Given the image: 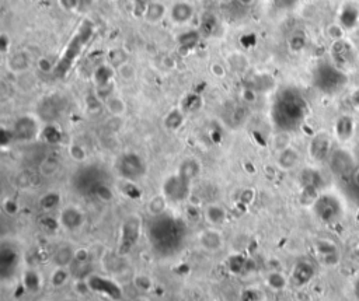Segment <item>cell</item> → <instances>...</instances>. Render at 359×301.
<instances>
[{
    "label": "cell",
    "instance_id": "1",
    "mask_svg": "<svg viewBox=\"0 0 359 301\" xmlns=\"http://www.w3.org/2000/svg\"><path fill=\"white\" fill-rule=\"evenodd\" d=\"M307 112L309 105L305 97L295 88H284L272 104L271 118L281 132H292L305 122Z\"/></svg>",
    "mask_w": 359,
    "mask_h": 301
},
{
    "label": "cell",
    "instance_id": "2",
    "mask_svg": "<svg viewBox=\"0 0 359 301\" xmlns=\"http://www.w3.org/2000/svg\"><path fill=\"white\" fill-rule=\"evenodd\" d=\"M94 35V24L90 20H83L79 28L69 39L65 51L62 52L59 60L53 65V73L55 76H65L70 70V67L75 65L77 58L82 55L86 45L89 44L90 39Z\"/></svg>",
    "mask_w": 359,
    "mask_h": 301
},
{
    "label": "cell",
    "instance_id": "3",
    "mask_svg": "<svg viewBox=\"0 0 359 301\" xmlns=\"http://www.w3.org/2000/svg\"><path fill=\"white\" fill-rule=\"evenodd\" d=\"M181 231L177 221L167 214L156 217V223L150 227V240L156 250L173 251L181 241Z\"/></svg>",
    "mask_w": 359,
    "mask_h": 301
},
{
    "label": "cell",
    "instance_id": "4",
    "mask_svg": "<svg viewBox=\"0 0 359 301\" xmlns=\"http://www.w3.org/2000/svg\"><path fill=\"white\" fill-rule=\"evenodd\" d=\"M314 86L324 94H336L347 84V76L341 67L331 63H320L313 76Z\"/></svg>",
    "mask_w": 359,
    "mask_h": 301
},
{
    "label": "cell",
    "instance_id": "5",
    "mask_svg": "<svg viewBox=\"0 0 359 301\" xmlns=\"http://www.w3.org/2000/svg\"><path fill=\"white\" fill-rule=\"evenodd\" d=\"M314 216L324 224H336L344 216V203L334 193H322L312 205Z\"/></svg>",
    "mask_w": 359,
    "mask_h": 301
},
{
    "label": "cell",
    "instance_id": "6",
    "mask_svg": "<svg viewBox=\"0 0 359 301\" xmlns=\"http://www.w3.org/2000/svg\"><path fill=\"white\" fill-rule=\"evenodd\" d=\"M117 171L122 179L136 182L146 175L148 165L141 155L129 151L120 155V158L117 160Z\"/></svg>",
    "mask_w": 359,
    "mask_h": 301
},
{
    "label": "cell",
    "instance_id": "7",
    "mask_svg": "<svg viewBox=\"0 0 359 301\" xmlns=\"http://www.w3.org/2000/svg\"><path fill=\"white\" fill-rule=\"evenodd\" d=\"M143 221L139 214H129L127 216L120 231V252L128 254L138 244L141 235H142Z\"/></svg>",
    "mask_w": 359,
    "mask_h": 301
},
{
    "label": "cell",
    "instance_id": "8",
    "mask_svg": "<svg viewBox=\"0 0 359 301\" xmlns=\"http://www.w3.org/2000/svg\"><path fill=\"white\" fill-rule=\"evenodd\" d=\"M162 192L170 202H184L191 195V181L181 176L179 172L167 176L162 186Z\"/></svg>",
    "mask_w": 359,
    "mask_h": 301
},
{
    "label": "cell",
    "instance_id": "9",
    "mask_svg": "<svg viewBox=\"0 0 359 301\" xmlns=\"http://www.w3.org/2000/svg\"><path fill=\"white\" fill-rule=\"evenodd\" d=\"M14 133L15 142H22V143H30L32 140L41 136L42 128L39 126V122L35 117L32 115H22L14 122L11 128Z\"/></svg>",
    "mask_w": 359,
    "mask_h": 301
},
{
    "label": "cell",
    "instance_id": "10",
    "mask_svg": "<svg viewBox=\"0 0 359 301\" xmlns=\"http://www.w3.org/2000/svg\"><path fill=\"white\" fill-rule=\"evenodd\" d=\"M58 220H59L60 227L66 231H77L83 227L86 217L84 213L80 210V207H77L75 205L65 206L63 209H60L59 216H58Z\"/></svg>",
    "mask_w": 359,
    "mask_h": 301
},
{
    "label": "cell",
    "instance_id": "11",
    "mask_svg": "<svg viewBox=\"0 0 359 301\" xmlns=\"http://www.w3.org/2000/svg\"><path fill=\"white\" fill-rule=\"evenodd\" d=\"M314 251L319 261L324 266H336L340 262V250L336 244L327 238H320L314 243Z\"/></svg>",
    "mask_w": 359,
    "mask_h": 301
},
{
    "label": "cell",
    "instance_id": "12",
    "mask_svg": "<svg viewBox=\"0 0 359 301\" xmlns=\"http://www.w3.org/2000/svg\"><path fill=\"white\" fill-rule=\"evenodd\" d=\"M330 167L334 171V174L340 178H347L352 174L354 169V160L345 150H337L331 151L330 154Z\"/></svg>",
    "mask_w": 359,
    "mask_h": 301
},
{
    "label": "cell",
    "instance_id": "13",
    "mask_svg": "<svg viewBox=\"0 0 359 301\" xmlns=\"http://www.w3.org/2000/svg\"><path fill=\"white\" fill-rule=\"evenodd\" d=\"M309 153L314 161H324L331 154V139L326 132L317 133L309 145Z\"/></svg>",
    "mask_w": 359,
    "mask_h": 301
},
{
    "label": "cell",
    "instance_id": "14",
    "mask_svg": "<svg viewBox=\"0 0 359 301\" xmlns=\"http://www.w3.org/2000/svg\"><path fill=\"white\" fill-rule=\"evenodd\" d=\"M198 244L203 251L215 254L217 251L222 250V247H223V235L220 231H217L216 228H208V230H203L199 233Z\"/></svg>",
    "mask_w": 359,
    "mask_h": 301
},
{
    "label": "cell",
    "instance_id": "15",
    "mask_svg": "<svg viewBox=\"0 0 359 301\" xmlns=\"http://www.w3.org/2000/svg\"><path fill=\"white\" fill-rule=\"evenodd\" d=\"M314 273H316L314 265L310 261L303 259V261H299V262L295 264L293 269H292L291 279L293 282V285L305 286V285H307L310 280L313 279Z\"/></svg>",
    "mask_w": 359,
    "mask_h": 301
},
{
    "label": "cell",
    "instance_id": "16",
    "mask_svg": "<svg viewBox=\"0 0 359 301\" xmlns=\"http://www.w3.org/2000/svg\"><path fill=\"white\" fill-rule=\"evenodd\" d=\"M299 153L296 149L288 146L284 150L278 151L277 155V165L282 171H291L298 164H299Z\"/></svg>",
    "mask_w": 359,
    "mask_h": 301
},
{
    "label": "cell",
    "instance_id": "17",
    "mask_svg": "<svg viewBox=\"0 0 359 301\" xmlns=\"http://www.w3.org/2000/svg\"><path fill=\"white\" fill-rule=\"evenodd\" d=\"M333 58L334 62L338 67H343L348 63L352 62V49L351 45L345 42L343 39L337 41L336 44L333 45Z\"/></svg>",
    "mask_w": 359,
    "mask_h": 301
},
{
    "label": "cell",
    "instance_id": "18",
    "mask_svg": "<svg viewBox=\"0 0 359 301\" xmlns=\"http://www.w3.org/2000/svg\"><path fill=\"white\" fill-rule=\"evenodd\" d=\"M201 171H202L201 162L198 161L196 158H194V157L184 158L182 161L180 162L179 169H177V172H179L180 175L184 176L185 179L191 181V182L199 176Z\"/></svg>",
    "mask_w": 359,
    "mask_h": 301
},
{
    "label": "cell",
    "instance_id": "19",
    "mask_svg": "<svg viewBox=\"0 0 359 301\" xmlns=\"http://www.w3.org/2000/svg\"><path fill=\"white\" fill-rule=\"evenodd\" d=\"M203 216H205V220L209 223L210 226L213 227H219L222 226L226 219H227V212L222 205H217V203H210L205 207L203 210Z\"/></svg>",
    "mask_w": 359,
    "mask_h": 301
},
{
    "label": "cell",
    "instance_id": "20",
    "mask_svg": "<svg viewBox=\"0 0 359 301\" xmlns=\"http://www.w3.org/2000/svg\"><path fill=\"white\" fill-rule=\"evenodd\" d=\"M172 20L177 24H185L194 17V7L188 1H177L172 7Z\"/></svg>",
    "mask_w": 359,
    "mask_h": 301
},
{
    "label": "cell",
    "instance_id": "21",
    "mask_svg": "<svg viewBox=\"0 0 359 301\" xmlns=\"http://www.w3.org/2000/svg\"><path fill=\"white\" fill-rule=\"evenodd\" d=\"M169 203L170 200L166 198L165 193H157V195H153L152 198L149 199L148 202V213L152 216V217H160V216H165L167 213V207H169Z\"/></svg>",
    "mask_w": 359,
    "mask_h": 301
},
{
    "label": "cell",
    "instance_id": "22",
    "mask_svg": "<svg viewBox=\"0 0 359 301\" xmlns=\"http://www.w3.org/2000/svg\"><path fill=\"white\" fill-rule=\"evenodd\" d=\"M354 131H355V122L351 117L343 115L338 118L336 124V135L338 139L343 142L350 140L354 136Z\"/></svg>",
    "mask_w": 359,
    "mask_h": 301
},
{
    "label": "cell",
    "instance_id": "23",
    "mask_svg": "<svg viewBox=\"0 0 359 301\" xmlns=\"http://www.w3.org/2000/svg\"><path fill=\"white\" fill-rule=\"evenodd\" d=\"M52 261L55 266L67 268L75 262V250L70 245H60L53 252Z\"/></svg>",
    "mask_w": 359,
    "mask_h": 301
},
{
    "label": "cell",
    "instance_id": "24",
    "mask_svg": "<svg viewBox=\"0 0 359 301\" xmlns=\"http://www.w3.org/2000/svg\"><path fill=\"white\" fill-rule=\"evenodd\" d=\"M300 184H302V188L319 191V188L323 184V178L320 172L314 168H305L300 174Z\"/></svg>",
    "mask_w": 359,
    "mask_h": 301
},
{
    "label": "cell",
    "instance_id": "25",
    "mask_svg": "<svg viewBox=\"0 0 359 301\" xmlns=\"http://www.w3.org/2000/svg\"><path fill=\"white\" fill-rule=\"evenodd\" d=\"M60 203H62V195L58 191H46L41 195V198L38 200V205L44 212H52L59 207Z\"/></svg>",
    "mask_w": 359,
    "mask_h": 301
},
{
    "label": "cell",
    "instance_id": "26",
    "mask_svg": "<svg viewBox=\"0 0 359 301\" xmlns=\"http://www.w3.org/2000/svg\"><path fill=\"white\" fill-rule=\"evenodd\" d=\"M31 65L30 56L24 52H17L8 58V69L14 73H21L25 72Z\"/></svg>",
    "mask_w": 359,
    "mask_h": 301
},
{
    "label": "cell",
    "instance_id": "27",
    "mask_svg": "<svg viewBox=\"0 0 359 301\" xmlns=\"http://www.w3.org/2000/svg\"><path fill=\"white\" fill-rule=\"evenodd\" d=\"M166 14V7L163 3L160 1H150L148 4V7L145 10L143 13V17L145 20L150 24H155V22H159Z\"/></svg>",
    "mask_w": 359,
    "mask_h": 301
},
{
    "label": "cell",
    "instance_id": "28",
    "mask_svg": "<svg viewBox=\"0 0 359 301\" xmlns=\"http://www.w3.org/2000/svg\"><path fill=\"white\" fill-rule=\"evenodd\" d=\"M163 124H165L166 129L170 131V132L179 131L180 128L182 126V124H184V114H182V111L180 110V108H174V110H172L165 117Z\"/></svg>",
    "mask_w": 359,
    "mask_h": 301
},
{
    "label": "cell",
    "instance_id": "29",
    "mask_svg": "<svg viewBox=\"0 0 359 301\" xmlns=\"http://www.w3.org/2000/svg\"><path fill=\"white\" fill-rule=\"evenodd\" d=\"M17 259H18V252L15 251V248L3 244L1 248H0V265H1V271H4L10 265L14 266V265L17 264Z\"/></svg>",
    "mask_w": 359,
    "mask_h": 301
},
{
    "label": "cell",
    "instance_id": "30",
    "mask_svg": "<svg viewBox=\"0 0 359 301\" xmlns=\"http://www.w3.org/2000/svg\"><path fill=\"white\" fill-rule=\"evenodd\" d=\"M107 111L111 114L112 117H122L127 112V104L118 96H111L104 103Z\"/></svg>",
    "mask_w": 359,
    "mask_h": 301
},
{
    "label": "cell",
    "instance_id": "31",
    "mask_svg": "<svg viewBox=\"0 0 359 301\" xmlns=\"http://www.w3.org/2000/svg\"><path fill=\"white\" fill-rule=\"evenodd\" d=\"M201 39V35L199 32L196 31H185L182 34H180V37L177 38V42H179V46L181 49H194L195 46L198 45Z\"/></svg>",
    "mask_w": 359,
    "mask_h": 301
},
{
    "label": "cell",
    "instance_id": "32",
    "mask_svg": "<svg viewBox=\"0 0 359 301\" xmlns=\"http://www.w3.org/2000/svg\"><path fill=\"white\" fill-rule=\"evenodd\" d=\"M22 285L27 290L30 292H37L38 289L42 285V278L41 275L34 271V269H28L22 273Z\"/></svg>",
    "mask_w": 359,
    "mask_h": 301
},
{
    "label": "cell",
    "instance_id": "33",
    "mask_svg": "<svg viewBox=\"0 0 359 301\" xmlns=\"http://www.w3.org/2000/svg\"><path fill=\"white\" fill-rule=\"evenodd\" d=\"M70 271L67 268H60V266H55V269L51 273L49 276V282L53 287L59 289V287H63L66 285L69 279H70Z\"/></svg>",
    "mask_w": 359,
    "mask_h": 301
},
{
    "label": "cell",
    "instance_id": "34",
    "mask_svg": "<svg viewBox=\"0 0 359 301\" xmlns=\"http://www.w3.org/2000/svg\"><path fill=\"white\" fill-rule=\"evenodd\" d=\"M39 138H42L49 145H56L62 140V131L55 124H48L42 128Z\"/></svg>",
    "mask_w": 359,
    "mask_h": 301
},
{
    "label": "cell",
    "instance_id": "35",
    "mask_svg": "<svg viewBox=\"0 0 359 301\" xmlns=\"http://www.w3.org/2000/svg\"><path fill=\"white\" fill-rule=\"evenodd\" d=\"M265 282L269 286V289L279 292V290H284L286 285H288V279L285 278L284 273H281L279 271H272L267 275Z\"/></svg>",
    "mask_w": 359,
    "mask_h": 301
},
{
    "label": "cell",
    "instance_id": "36",
    "mask_svg": "<svg viewBox=\"0 0 359 301\" xmlns=\"http://www.w3.org/2000/svg\"><path fill=\"white\" fill-rule=\"evenodd\" d=\"M112 69L111 66H98L94 72V80H96V86L101 87V86H108L112 84Z\"/></svg>",
    "mask_w": 359,
    "mask_h": 301
},
{
    "label": "cell",
    "instance_id": "37",
    "mask_svg": "<svg viewBox=\"0 0 359 301\" xmlns=\"http://www.w3.org/2000/svg\"><path fill=\"white\" fill-rule=\"evenodd\" d=\"M59 169V161L55 160L52 157L45 158L44 161L39 164V174L45 178H51L53 176Z\"/></svg>",
    "mask_w": 359,
    "mask_h": 301
},
{
    "label": "cell",
    "instance_id": "38",
    "mask_svg": "<svg viewBox=\"0 0 359 301\" xmlns=\"http://www.w3.org/2000/svg\"><path fill=\"white\" fill-rule=\"evenodd\" d=\"M358 17L359 13L357 8L354 7V6H345L343 13H341V22H343L344 27L351 28L358 22Z\"/></svg>",
    "mask_w": 359,
    "mask_h": 301
},
{
    "label": "cell",
    "instance_id": "39",
    "mask_svg": "<svg viewBox=\"0 0 359 301\" xmlns=\"http://www.w3.org/2000/svg\"><path fill=\"white\" fill-rule=\"evenodd\" d=\"M1 210L3 213L7 214L8 217H14L20 213V205L13 198H4L1 200Z\"/></svg>",
    "mask_w": 359,
    "mask_h": 301
},
{
    "label": "cell",
    "instance_id": "40",
    "mask_svg": "<svg viewBox=\"0 0 359 301\" xmlns=\"http://www.w3.org/2000/svg\"><path fill=\"white\" fill-rule=\"evenodd\" d=\"M122 193L128 196L129 199H139L142 195V191L139 188H136V185L132 181H125L122 182V188H121Z\"/></svg>",
    "mask_w": 359,
    "mask_h": 301
},
{
    "label": "cell",
    "instance_id": "41",
    "mask_svg": "<svg viewBox=\"0 0 359 301\" xmlns=\"http://www.w3.org/2000/svg\"><path fill=\"white\" fill-rule=\"evenodd\" d=\"M69 155L72 157V160H75L77 162H84L87 158V151L84 150V147L73 143L69 146Z\"/></svg>",
    "mask_w": 359,
    "mask_h": 301
},
{
    "label": "cell",
    "instance_id": "42",
    "mask_svg": "<svg viewBox=\"0 0 359 301\" xmlns=\"http://www.w3.org/2000/svg\"><path fill=\"white\" fill-rule=\"evenodd\" d=\"M117 70H118V74H120L121 79L125 81L134 80L135 76H136V70H135V67L132 66L131 63H128V62H125L124 65H121L120 67H117Z\"/></svg>",
    "mask_w": 359,
    "mask_h": 301
},
{
    "label": "cell",
    "instance_id": "43",
    "mask_svg": "<svg viewBox=\"0 0 359 301\" xmlns=\"http://www.w3.org/2000/svg\"><path fill=\"white\" fill-rule=\"evenodd\" d=\"M93 193L97 196L100 200H104V202H110L112 200V191L110 189V186L105 184H98L94 189Z\"/></svg>",
    "mask_w": 359,
    "mask_h": 301
},
{
    "label": "cell",
    "instance_id": "44",
    "mask_svg": "<svg viewBox=\"0 0 359 301\" xmlns=\"http://www.w3.org/2000/svg\"><path fill=\"white\" fill-rule=\"evenodd\" d=\"M202 105V100L199 98V96L196 94H191L188 96L185 100H184V107H185V111H191V112H195L201 108Z\"/></svg>",
    "mask_w": 359,
    "mask_h": 301
},
{
    "label": "cell",
    "instance_id": "45",
    "mask_svg": "<svg viewBox=\"0 0 359 301\" xmlns=\"http://www.w3.org/2000/svg\"><path fill=\"white\" fill-rule=\"evenodd\" d=\"M103 103H104V101H101L96 93L87 97V110H89L90 114H96L98 111H101V108H103Z\"/></svg>",
    "mask_w": 359,
    "mask_h": 301
},
{
    "label": "cell",
    "instance_id": "46",
    "mask_svg": "<svg viewBox=\"0 0 359 301\" xmlns=\"http://www.w3.org/2000/svg\"><path fill=\"white\" fill-rule=\"evenodd\" d=\"M247 265V258L241 257V255H233L229 259V266L232 268L234 272H240L241 269H244Z\"/></svg>",
    "mask_w": 359,
    "mask_h": 301
},
{
    "label": "cell",
    "instance_id": "47",
    "mask_svg": "<svg viewBox=\"0 0 359 301\" xmlns=\"http://www.w3.org/2000/svg\"><path fill=\"white\" fill-rule=\"evenodd\" d=\"M90 259V251L84 247H80V248H76L75 250V262H77L79 265L83 264H89Z\"/></svg>",
    "mask_w": 359,
    "mask_h": 301
},
{
    "label": "cell",
    "instance_id": "48",
    "mask_svg": "<svg viewBox=\"0 0 359 301\" xmlns=\"http://www.w3.org/2000/svg\"><path fill=\"white\" fill-rule=\"evenodd\" d=\"M134 283L135 286L138 287L139 290H143V292L149 290L150 287H152V280H150L148 276H145V275H138V276H135Z\"/></svg>",
    "mask_w": 359,
    "mask_h": 301
},
{
    "label": "cell",
    "instance_id": "49",
    "mask_svg": "<svg viewBox=\"0 0 359 301\" xmlns=\"http://www.w3.org/2000/svg\"><path fill=\"white\" fill-rule=\"evenodd\" d=\"M215 24H216V20H215L213 15H203V18H202V31L205 34H210L215 29Z\"/></svg>",
    "mask_w": 359,
    "mask_h": 301
},
{
    "label": "cell",
    "instance_id": "50",
    "mask_svg": "<svg viewBox=\"0 0 359 301\" xmlns=\"http://www.w3.org/2000/svg\"><path fill=\"white\" fill-rule=\"evenodd\" d=\"M13 140H15L13 131H11V129H4V128H3V131H1V147L6 149L7 145L13 143Z\"/></svg>",
    "mask_w": 359,
    "mask_h": 301
},
{
    "label": "cell",
    "instance_id": "51",
    "mask_svg": "<svg viewBox=\"0 0 359 301\" xmlns=\"http://www.w3.org/2000/svg\"><path fill=\"white\" fill-rule=\"evenodd\" d=\"M59 4L65 8L66 11H73L76 8L80 7L79 0H59Z\"/></svg>",
    "mask_w": 359,
    "mask_h": 301
},
{
    "label": "cell",
    "instance_id": "52",
    "mask_svg": "<svg viewBox=\"0 0 359 301\" xmlns=\"http://www.w3.org/2000/svg\"><path fill=\"white\" fill-rule=\"evenodd\" d=\"M241 97L247 103H254L257 98V91H255V88H244L241 93Z\"/></svg>",
    "mask_w": 359,
    "mask_h": 301
},
{
    "label": "cell",
    "instance_id": "53",
    "mask_svg": "<svg viewBox=\"0 0 359 301\" xmlns=\"http://www.w3.org/2000/svg\"><path fill=\"white\" fill-rule=\"evenodd\" d=\"M289 45H291V48L293 51H300V49H303V46H305V39H303V37H300V35H295V37H292Z\"/></svg>",
    "mask_w": 359,
    "mask_h": 301
},
{
    "label": "cell",
    "instance_id": "54",
    "mask_svg": "<svg viewBox=\"0 0 359 301\" xmlns=\"http://www.w3.org/2000/svg\"><path fill=\"white\" fill-rule=\"evenodd\" d=\"M275 6L279 8H289L298 3V0H274Z\"/></svg>",
    "mask_w": 359,
    "mask_h": 301
},
{
    "label": "cell",
    "instance_id": "55",
    "mask_svg": "<svg viewBox=\"0 0 359 301\" xmlns=\"http://www.w3.org/2000/svg\"><path fill=\"white\" fill-rule=\"evenodd\" d=\"M210 72H212V74H215L216 77H223L224 76V69L222 65H219V63H213L212 66H210Z\"/></svg>",
    "mask_w": 359,
    "mask_h": 301
},
{
    "label": "cell",
    "instance_id": "56",
    "mask_svg": "<svg viewBox=\"0 0 359 301\" xmlns=\"http://www.w3.org/2000/svg\"><path fill=\"white\" fill-rule=\"evenodd\" d=\"M0 45H1V52H7L8 45H10V41L6 34H3L1 38H0Z\"/></svg>",
    "mask_w": 359,
    "mask_h": 301
},
{
    "label": "cell",
    "instance_id": "57",
    "mask_svg": "<svg viewBox=\"0 0 359 301\" xmlns=\"http://www.w3.org/2000/svg\"><path fill=\"white\" fill-rule=\"evenodd\" d=\"M351 100H352V104H354L355 107H358L359 108V88H357V90L352 93Z\"/></svg>",
    "mask_w": 359,
    "mask_h": 301
},
{
    "label": "cell",
    "instance_id": "58",
    "mask_svg": "<svg viewBox=\"0 0 359 301\" xmlns=\"http://www.w3.org/2000/svg\"><path fill=\"white\" fill-rule=\"evenodd\" d=\"M354 293H355L357 299L359 300V276L355 279V282H354Z\"/></svg>",
    "mask_w": 359,
    "mask_h": 301
},
{
    "label": "cell",
    "instance_id": "59",
    "mask_svg": "<svg viewBox=\"0 0 359 301\" xmlns=\"http://www.w3.org/2000/svg\"><path fill=\"white\" fill-rule=\"evenodd\" d=\"M254 0H237V3L243 4V6H250Z\"/></svg>",
    "mask_w": 359,
    "mask_h": 301
},
{
    "label": "cell",
    "instance_id": "60",
    "mask_svg": "<svg viewBox=\"0 0 359 301\" xmlns=\"http://www.w3.org/2000/svg\"><path fill=\"white\" fill-rule=\"evenodd\" d=\"M355 182H357V185L359 186V171L355 174Z\"/></svg>",
    "mask_w": 359,
    "mask_h": 301
},
{
    "label": "cell",
    "instance_id": "61",
    "mask_svg": "<svg viewBox=\"0 0 359 301\" xmlns=\"http://www.w3.org/2000/svg\"><path fill=\"white\" fill-rule=\"evenodd\" d=\"M219 1H230V0H219Z\"/></svg>",
    "mask_w": 359,
    "mask_h": 301
},
{
    "label": "cell",
    "instance_id": "62",
    "mask_svg": "<svg viewBox=\"0 0 359 301\" xmlns=\"http://www.w3.org/2000/svg\"><path fill=\"white\" fill-rule=\"evenodd\" d=\"M357 255H358V257H359V248H358V251H357Z\"/></svg>",
    "mask_w": 359,
    "mask_h": 301
}]
</instances>
